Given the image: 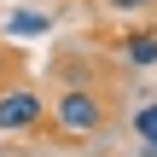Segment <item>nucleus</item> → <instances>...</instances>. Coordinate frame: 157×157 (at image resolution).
I'll use <instances>...</instances> for the list:
<instances>
[{
	"label": "nucleus",
	"instance_id": "nucleus-1",
	"mask_svg": "<svg viewBox=\"0 0 157 157\" xmlns=\"http://www.w3.org/2000/svg\"><path fill=\"white\" fill-rule=\"evenodd\" d=\"M105 117H111V105H105V93L99 87H64L58 99H52V134H64V140H93L99 128H105Z\"/></svg>",
	"mask_w": 157,
	"mask_h": 157
},
{
	"label": "nucleus",
	"instance_id": "nucleus-2",
	"mask_svg": "<svg viewBox=\"0 0 157 157\" xmlns=\"http://www.w3.org/2000/svg\"><path fill=\"white\" fill-rule=\"evenodd\" d=\"M47 117H52V105L41 99L35 82H6V87H0V134H6V140L35 134Z\"/></svg>",
	"mask_w": 157,
	"mask_h": 157
},
{
	"label": "nucleus",
	"instance_id": "nucleus-3",
	"mask_svg": "<svg viewBox=\"0 0 157 157\" xmlns=\"http://www.w3.org/2000/svg\"><path fill=\"white\" fill-rule=\"evenodd\" d=\"M0 35H6V41H41V35H52V12H41V6H12V12H0Z\"/></svg>",
	"mask_w": 157,
	"mask_h": 157
},
{
	"label": "nucleus",
	"instance_id": "nucleus-4",
	"mask_svg": "<svg viewBox=\"0 0 157 157\" xmlns=\"http://www.w3.org/2000/svg\"><path fill=\"white\" fill-rule=\"evenodd\" d=\"M122 58H128L134 70H151V64H157V29H140V35H128V41H122Z\"/></svg>",
	"mask_w": 157,
	"mask_h": 157
},
{
	"label": "nucleus",
	"instance_id": "nucleus-5",
	"mask_svg": "<svg viewBox=\"0 0 157 157\" xmlns=\"http://www.w3.org/2000/svg\"><path fill=\"white\" fill-rule=\"evenodd\" d=\"M134 134H140V146L157 140V105H140V111H134Z\"/></svg>",
	"mask_w": 157,
	"mask_h": 157
},
{
	"label": "nucleus",
	"instance_id": "nucleus-6",
	"mask_svg": "<svg viewBox=\"0 0 157 157\" xmlns=\"http://www.w3.org/2000/svg\"><path fill=\"white\" fill-rule=\"evenodd\" d=\"M105 6H111V12H122V17H134V12H146L151 0H105Z\"/></svg>",
	"mask_w": 157,
	"mask_h": 157
},
{
	"label": "nucleus",
	"instance_id": "nucleus-7",
	"mask_svg": "<svg viewBox=\"0 0 157 157\" xmlns=\"http://www.w3.org/2000/svg\"><path fill=\"white\" fill-rule=\"evenodd\" d=\"M140 157H157V146H140Z\"/></svg>",
	"mask_w": 157,
	"mask_h": 157
},
{
	"label": "nucleus",
	"instance_id": "nucleus-8",
	"mask_svg": "<svg viewBox=\"0 0 157 157\" xmlns=\"http://www.w3.org/2000/svg\"><path fill=\"white\" fill-rule=\"evenodd\" d=\"M0 70H6V58H0Z\"/></svg>",
	"mask_w": 157,
	"mask_h": 157
},
{
	"label": "nucleus",
	"instance_id": "nucleus-9",
	"mask_svg": "<svg viewBox=\"0 0 157 157\" xmlns=\"http://www.w3.org/2000/svg\"><path fill=\"white\" fill-rule=\"evenodd\" d=\"M146 146H157V140H146Z\"/></svg>",
	"mask_w": 157,
	"mask_h": 157
}]
</instances>
